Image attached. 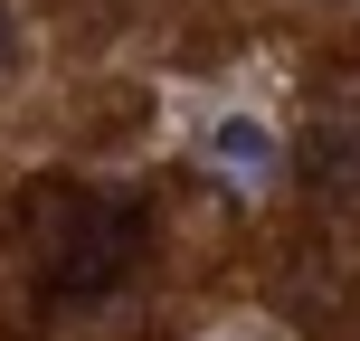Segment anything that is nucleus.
<instances>
[{
	"label": "nucleus",
	"mask_w": 360,
	"mask_h": 341,
	"mask_svg": "<svg viewBox=\"0 0 360 341\" xmlns=\"http://www.w3.org/2000/svg\"><path fill=\"white\" fill-rule=\"evenodd\" d=\"M19 228H29L38 285L57 304H86V294L124 285L133 256H143V209L114 199V190H86V180H38L19 199Z\"/></svg>",
	"instance_id": "obj_1"
},
{
	"label": "nucleus",
	"mask_w": 360,
	"mask_h": 341,
	"mask_svg": "<svg viewBox=\"0 0 360 341\" xmlns=\"http://www.w3.org/2000/svg\"><path fill=\"white\" fill-rule=\"evenodd\" d=\"M199 143H209V162H228L237 180H266V171H275V133L256 124V114H218Z\"/></svg>",
	"instance_id": "obj_2"
},
{
	"label": "nucleus",
	"mask_w": 360,
	"mask_h": 341,
	"mask_svg": "<svg viewBox=\"0 0 360 341\" xmlns=\"http://www.w3.org/2000/svg\"><path fill=\"white\" fill-rule=\"evenodd\" d=\"M304 171L323 180V190H342V180L360 190V124H323V133H313V152H304Z\"/></svg>",
	"instance_id": "obj_3"
},
{
	"label": "nucleus",
	"mask_w": 360,
	"mask_h": 341,
	"mask_svg": "<svg viewBox=\"0 0 360 341\" xmlns=\"http://www.w3.org/2000/svg\"><path fill=\"white\" fill-rule=\"evenodd\" d=\"M0 57H10V10H0Z\"/></svg>",
	"instance_id": "obj_4"
}]
</instances>
